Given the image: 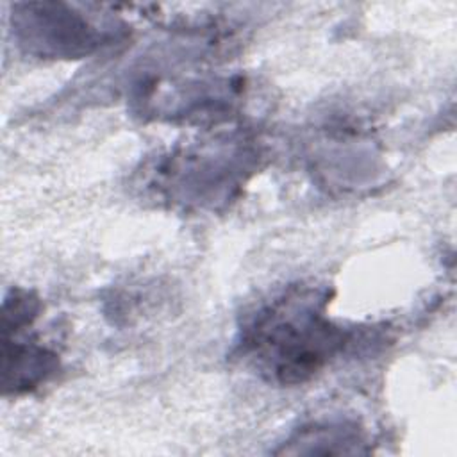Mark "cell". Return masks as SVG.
<instances>
[{
    "label": "cell",
    "mask_w": 457,
    "mask_h": 457,
    "mask_svg": "<svg viewBox=\"0 0 457 457\" xmlns=\"http://www.w3.org/2000/svg\"><path fill=\"white\" fill-rule=\"evenodd\" d=\"M327 302L323 289L295 287L262 305L241 330V353L270 382H307L350 341L327 318Z\"/></svg>",
    "instance_id": "cell-1"
},
{
    "label": "cell",
    "mask_w": 457,
    "mask_h": 457,
    "mask_svg": "<svg viewBox=\"0 0 457 457\" xmlns=\"http://www.w3.org/2000/svg\"><path fill=\"white\" fill-rule=\"evenodd\" d=\"M255 150L245 139H211L179 148L152 168V187L180 205L209 207L232 198L253 168Z\"/></svg>",
    "instance_id": "cell-2"
},
{
    "label": "cell",
    "mask_w": 457,
    "mask_h": 457,
    "mask_svg": "<svg viewBox=\"0 0 457 457\" xmlns=\"http://www.w3.org/2000/svg\"><path fill=\"white\" fill-rule=\"evenodd\" d=\"M14 16L20 45L39 57L77 59L91 54L102 43V32L82 14L61 12L59 5H27Z\"/></svg>",
    "instance_id": "cell-3"
},
{
    "label": "cell",
    "mask_w": 457,
    "mask_h": 457,
    "mask_svg": "<svg viewBox=\"0 0 457 457\" xmlns=\"http://www.w3.org/2000/svg\"><path fill=\"white\" fill-rule=\"evenodd\" d=\"M59 368L57 355L18 336H2V386L5 395L29 393L45 384Z\"/></svg>",
    "instance_id": "cell-4"
},
{
    "label": "cell",
    "mask_w": 457,
    "mask_h": 457,
    "mask_svg": "<svg viewBox=\"0 0 457 457\" xmlns=\"http://www.w3.org/2000/svg\"><path fill=\"white\" fill-rule=\"evenodd\" d=\"M364 432L348 421L312 423L296 430L275 453H366Z\"/></svg>",
    "instance_id": "cell-5"
}]
</instances>
